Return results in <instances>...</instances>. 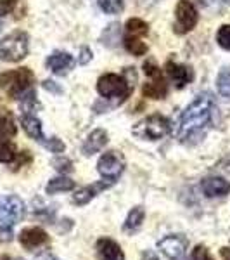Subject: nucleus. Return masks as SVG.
I'll list each match as a JSON object with an SVG mask.
<instances>
[{
  "instance_id": "1",
  "label": "nucleus",
  "mask_w": 230,
  "mask_h": 260,
  "mask_svg": "<svg viewBox=\"0 0 230 260\" xmlns=\"http://www.w3.org/2000/svg\"><path fill=\"white\" fill-rule=\"evenodd\" d=\"M215 99L210 92H203L196 98L180 116L177 128V139L182 144H196L206 136L215 113Z\"/></svg>"
},
{
  "instance_id": "2",
  "label": "nucleus",
  "mask_w": 230,
  "mask_h": 260,
  "mask_svg": "<svg viewBox=\"0 0 230 260\" xmlns=\"http://www.w3.org/2000/svg\"><path fill=\"white\" fill-rule=\"evenodd\" d=\"M35 75L30 68H18L0 75V89L12 99H21L33 89Z\"/></svg>"
},
{
  "instance_id": "3",
  "label": "nucleus",
  "mask_w": 230,
  "mask_h": 260,
  "mask_svg": "<svg viewBox=\"0 0 230 260\" xmlns=\"http://www.w3.org/2000/svg\"><path fill=\"white\" fill-rule=\"evenodd\" d=\"M133 85H135V83H132V80H128L127 75L106 73L99 78L97 90L102 98L114 99V104H121L132 94Z\"/></svg>"
},
{
  "instance_id": "4",
  "label": "nucleus",
  "mask_w": 230,
  "mask_h": 260,
  "mask_svg": "<svg viewBox=\"0 0 230 260\" xmlns=\"http://www.w3.org/2000/svg\"><path fill=\"white\" fill-rule=\"evenodd\" d=\"M171 130V123L163 115H150L147 118L140 120L137 125H133L132 134L144 141H158L168 136Z\"/></svg>"
},
{
  "instance_id": "5",
  "label": "nucleus",
  "mask_w": 230,
  "mask_h": 260,
  "mask_svg": "<svg viewBox=\"0 0 230 260\" xmlns=\"http://www.w3.org/2000/svg\"><path fill=\"white\" fill-rule=\"evenodd\" d=\"M30 42L24 31H12L4 40H0V61L18 62L28 56Z\"/></svg>"
},
{
  "instance_id": "6",
  "label": "nucleus",
  "mask_w": 230,
  "mask_h": 260,
  "mask_svg": "<svg viewBox=\"0 0 230 260\" xmlns=\"http://www.w3.org/2000/svg\"><path fill=\"white\" fill-rule=\"evenodd\" d=\"M144 73L147 75L150 80L144 83L142 94L150 99H165L166 94H168V83H166L165 77H163L161 70L156 66V62L154 61L144 62Z\"/></svg>"
},
{
  "instance_id": "7",
  "label": "nucleus",
  "mask_w": 230,
  "mask_h": 260,
  "mask_svg": "<svg viewBox=\"0 0 230 260\" xmlns=\"http://www.w3.org/2000/svg\"><path fill=\"white\" fill-rule=\"evenodd\" d=\"M199 14L196 11L194 4L189 0H180L175 9V24H173V31L177 35H185L190 30H194V26L198 24Z\"/></svg>"
},
{
  "instance_id": "8",
  "label": "nucleus",
  "mask_w": 230,
  "mask_h": 260,
  "mask_svg": "<svg viewBox=\"0 0 230 260\" xmlns=\"http://www.w3.org/2000/svg\"><path fill=\"white\" fill-rule=\"evenodd\" d=\"M24 217V203L19 196L9 194L0 198V224L11 228Z\"/></svg>"
},
{
  "instance_id": "9",
  "label": "nucleus",
  "mask_w": 230,
  "mask_h": 260,
  "mask_svg": "<svg viewBox=\"0 0 230 260\" xmlns=\"http://www.w3.org/2000/svg\"><path fill=\"white\" fill-rule=\"evenodd\" d=\"M97 170L106 180L116 182V179L123 174L125 170V156L120 151H107L97 161Z\"/></svg>"
},
{
  "instance_id": "10",
  "label": "nucleus",
  "mask_w": 230,
  "mask_h": 260,
  "mask_svg": "<svg viewBox=\"0 0 230 260\" xmlns=\"http://www.w3.org/2000/svg\"><path fill=\"white\" fill-rule=\"evenodd\" d=\"M187 246H189V241L183 236H180V234H170V236H165L163 240L158 241V248H160L163 251V255L170 260L185 258Z\"/></svg>"
},
{
  "instance_id": "11",
  "label": "nucleus",
  "mask_w": 230,
  "mask_h": 260,
  "mask_svg": "<svg viewBox=\"0 0 230 260\" xmlns=\"http://www.w3.org/2000/svg\"><path fill=\"white\" fill-rule=\"evenodd\" d=\"M19 243L26 250H35L49 243V234L42 228H26L19 233Z\"/></svg>"
},
{
  "instance_id": "12",
  "label": "nucleus",
  "mask_w": 230,
  "mask_h": 260,
  "mask_svg": "<svg viewBox=\"0 0 230 260\" xmlns=\"http://www.w3.org/2000/svg\"><path fill=\"white\" fill-rule=\"evenodd\" d=\"M97 260H125V253L121 246L111 238H100L95 245Z\"/></svg>"
},
{
  "instance_id": "13",
  "label": "nucleus",
  "mask_w": 230,
  "mask_h": 260,
  "mask_svg": "<svg viewBox=\"0 0 230 260\" xmlns=\"http://www.w3.org/2000/svg\"><path fill=\"white\" fill-rule=\"evenodd\" d=\"M112 184L114 182H111V180H107V182L106 180H99V182H94L92 186L82 187V189H78L73 194V203L78 205V207H83V205H87L89 201L94 200L100 191H106L107 187H111Z\"/></svg>"
},
{
  "instance_id": "14",
  "label": "nucleus",
  "mask_w": 230,
  "mask_h": 260,
  "mask_svg": "<svg viewBox=\"0 0 230 260\" xmlns=\"http://www.w3.org/2000/svg\"><path fill=\"white\" fill-rule=\"evenodd\" d=\"M201 189L208 198H221V196L230 194V182L223 177H208L203 180Z\"/></svg>"
},
{
  "instance_id": "15",
  "label": "nucleus",
  "mask_w": 230,
  "mask_h": 260,
  "mask_svg": "<svg viewBox=\"0 0 230 260\" xmlns=\"http://www.w3.org/2000/svg\"><path fill=\"white\" fill-rule=\"evenodd\" d=\"M47 66L52 73L56 75H66L68 71L74 66V59L69 56L68 52H62V50H56L47 57Z\"/></svg>"
},
{
  "instance_id": "16",
  "label": "nucleus",
  "mask_w": 230,
  "mask_h": 260,
  "mask_svg": "<svg viewBox=\"0 0 230 260\" xmlns=\"http://www.w3.org/2000/svg\"><path fill=\"white\" fill-rule=\"evenodd\" d=\"M166 73L171 78V82L175 83L177 89H183L190 80H192V70L189 66L178 64V62L168 61L166 62Z\"/></svg>"
},
{
  "instance_id": "17",
  "label": "nucleus",
  "mask_w": 230,
  "mask_h": 260,
  "mask_svg": "<svg viewBox=\"0 0 230 260\" xmlns=\"http://www.w3.org/2000/svg\"><path fill=\"white\" fill-rule=\"evenodd\" d=\"M106 144H107V132L102 128H97L92 134H89V137H87L85 142H83L82 153L85 154V156H92V154L102 151Z\"/></svg>"
},
{
  "instance_id": "18",
  "label": "nucleus",
  "mask_w": 230,
  "mask_h": 260,
  "mask_svg": "<svg viewBox=\"0 0 230 260\" xmlns=\"http://www.w3.org/2000/svg\"><path fill=\"white\" fill-rule=\"evenodd\" d=\"M21 125H23L24 132L31 137V139L39 141V142H44V130H42V123L36 116H33L31 113H24L21 116Z\"/></svg>"
},
{
  "instance_id": "19",
  "label": "nucleus",
  "mask_w": 230,
  "mask_h": 260,
  "mask_svg": "<svg viewBox=\"0 0 230 260\" xmlns=\"http://www.w3.org/2000/svg\"><path fill=\"white\" fill-rule=\"evenodd\" d=\"M16 132H18V127H16L12 113L7 110H0V137L11 139V137L16 136Z\"/></svg>"
},
{
  "instance_id": "20",
  "label": "nucleus",
  "mask_w": 230,
  "mask_h": 260,
  "mask_svg": "<svg viewBox=\"0 0 230 260\" xmlns=\"http://www.w3.org/2000/svg\"><path fill=\"white\" fill-rule=\"evenodd\" d=\"M74 189V180H71L69 177H56L50 179L45 191L47 194H57V192H66V191H73Z\"/></svg>"
},
{
  "instance_id": "21",
  "label": "nucleus",
  "mask_w": 230,
  "mask_h": 260,
  "mask_svg": "<svg viewBox=\"0 0 230 260\" xmlns=\"http://www.w3.org/2000/svg\"><path fill=\"white\" fill-rule=\"evenodd\" d=\"M144 217H145V210L142 207L132 208L130 213L127 215V220H125V224H123V229L127 231V233H133V231H137L142 225V222H144Z\"/></svg>"
},
{
  "instance_id": "22",
  "label": "nucleus",
  "mask_w": 230,
  "mask_h": 260,
  "mask_svg": "<svg viewBox=\"0 0 230 260\" xmlns=\"http://www.w3.org/2000/svg\"><path fill=\"white\" fill-rule=\"evenodd\" d=\"M125 49L130 54H133V56H144L147 52V45L140 40V37L132 35H125Z\"/></svg>"
},
{
  "instance_id": "23",
  "label": "nucleus",
  "mask_w": 230,
  "mask_h": 260,
  "mask_svg": "<svg viewBox=\"0 0 230 260\" xmlns=\"http://www.w3.org/2000/svg\"><path fill=\"white\" fill-rule=\"evenodd\" d=\"M125 28H127V35H132V37H144L149 33V24L139 18L128 19Z\"/></svg>"
},
{
  "instance_id": "24",
  "label": "nucleus",
  "mask_w": 230,
  "mask_h": 260,
  "mask_svg": "<svg viewBox=\"0 0 230 260\" xmlns=\"http://www.w3.org/2000/svg\"><path fill=\"white\" fill-rule=\"evenodd\" d=\"M216 87H218L220 94L223 95L227 101H230V68H223L218 73V78H216Z\"/></svg>"
},
{
  "instance_id": "25",
  "label": "nucleus",
  "mask_w": 230,
  "mask_h": 260,
  "mask_svg": "<svg viewBox=\"0 0 230 260\" xmlns=\"http://www.w3.org/2000/svg\"><path fill=\"white\" fill-rule=\"evenodd\" d=\"M118 39H120V24L112 23L106 28V31L102 33V44L109 45V47H114Z\"/></svg>"
},
{
  "instance_id": "26",
  "label": "nucleus",
  "mask_w": 230,
  "mask_h": 260,
  "mask_svg": "<svg viewBox=\"0 0 230 260\" xmlns=\"http://www.w3.org/2000/svg\"><path fill=\"white\" fill-rule=\"evenodd\" d=\"M18 153H16V148L11 144V142L0 141V163H11L16 160Z\"/></svg>"
},
{
  "instance_id": "27",
  "label": "nucleus",
  "mask_w": 230,
  "mask_h": 260,
  "mask_svg": "<svg viewBox=\"0 0 230 260\" xmlns=\"http://www.w3.org/2000/svg\"><path fill=\"white\" fill-rule=\"evenodd\" d=\"M99 7L106 14H118L123 11V0H99Z\"/></svg>"
},
{
  "instance_id": "28",
  "label": "nucleus",
  "mask_w": 230,
  "mask_h": 260,
  "mask_svg": "<svg viewBox=\"0 0 230 260\" xmlns=\"http://www.w3.org/2000/svg\"><path fill=\"white\" fill-rule=\"evenodd\" d=\"M216 42H218L220 47L225 50H230V24H223L216 33Z\"/></svg>"
},
{
  "instance_id": "29",
  "label": "nucleus",
  "mask_w": 230,
  "mask_h": 260,
  "mask_svg": "<svg viewBox=\"0 0 230 260\" xmlns=\"http://www.w3.org/2000/svg\"><path fill=\"white\" fill-rule=\"evenodd\" d=\"M190 260H213V258H211V255H210V251H208L206 246L198 245L194 250H192Z\"/></svg>"
},
{
  "instance_id": "30",
  "label": "nucleus",
  "mask_w": 230,
  "mask_h": 260,
  "mask_svg": "<svg viewBox=\"0 0 230 260\" xmlns=\"http://www.w3.org/2000/svg\"><path fill=\"white\" fill-rule=\"evenodd\" d=\"M42 144L52 151V153H62V151H64V142H61L57 137H52L50 141H44Z\"/></svg>"
},
{
  "instance_id": "31",
  "label": "nucleus",
  "mask_w": 230,
  "mask_h": 260,
  "mask_svg": "<svg viewBox=\"0 0 230 260\" xmlns=\"http://www.w3.org/2000/svg\"><path fill=\"white\" fill-rule=\"evenodd\" d=\"M19 0H0V16H7L16 9Z\"/></svg>"
},
{
  "instance_id": "32",
  "label": "nucleus",
  "mask_w": 230,
  "mask_h": 260,
  "mask_svg": "<svg viewBox=\"0 0 230 260\" xmlns=\"http://www.w3.org/2000/svg\"><path fill=\"white\" fill-rule=\"evenodd\" d=\"M54 167L59 172H62V174L73 170V163H71L68 158H57V160H54Z\"/></svg>"
},
{
  "instance_id": "33",
  "label": "nucleus",
  "mask_w": 230,
  "mask_h": 260,
  "mask_svg": "<svg viewBox=\"0 0 230 260\" xmlns=\"http://www.w3.org/2000/svg\"><path fill=\"white\" fill-rule=\"evenodd\" d=\"M92 59V50L89 47H82L80 49V57H78V62L80 64H87Z\"/></svg>"
},
{
  "instance_id": "34",
  "label": "nucleus",
  "mask_w": 230,
  "mask_h": 260,
  "mask_svg": "<svg viewBox=\"0 0 230 260\" xmlns=\"http://www.w3.org/2000/svg\"><path fill=\"white\" fill-rule=\"evenodd\" d=\"M44 89L49 90V92H54V94H61V92H62L61 87L57 85L56 82H52V80H45L44 82Z\"/></svg>"
},
{
  "instance_id": "35",
  "label": "nucleus",
  "mask_w": 230,
  "mask_h": 260,
  "mask_svg": "<svg viewBox=\"0 0 230 260\" xmlns=\"http://www.w3.org/2000/svg\"><path fill=\"white\" fill-rule=\"evenodd\" d=\"M140 260H160V258H158V255L154 251H144Z\"/></svg>"
},
{
  "instance_id": "36",
  "label": "nucleus",
  "mask_w": 230,
  "mask_h": 260,
  "mask_svg": "<svg viewBox=\"0 0 230 260\" xmlns=\"http://www.w3.org/2000/svg\"><path fill=\"white\" fill-rule=\"evenodd\" d=\"M220 255H221V260H230V246H223L220 250Z\"/></svg>"
},
{
  "instance_id": "37",
  "label": "nucleus",
  "mask_w": 230,
  "mask_h": 260,
  "mask_svg": "<svg viewBox=\"0 0 230 260\" xmlns=\"http://www.w3.org/2000/svg\"><path fill=\"white\" fill-rule=\"evenodd\" d=\"M0 260H11V258L7 257V255H4V257H0Z\"/></svg>"
},
{
  "instance_id": "38",
  "label": "nucleus",
  "mask_w": 230,
  "mask_h": 260,
  "mask_svg": "<svg viewBox=\"0 0 230 260\" xmlns=\"http://www.w3.org/2000/svg\"><path fill=\"white\" fill-rule=\"evenodd\" d=\"M2 26H4V23H2V16H0V31H2Z\"/></svg>"
},
{
  "instance_id": "39",
  "label": "nucleus",
  "mask_w": 230,
  "mask_h": 260,
  "mask_svg": "<svg viewBox=\"0 0 230 260\" xmlns=\"http://www.w3.org/2000/svg\"><path fill=\"white\" fill-rule=\"evenodd\" d=\"M225 2H227V4H230V0H225Z\"/></svg>"
}]
</instances>
